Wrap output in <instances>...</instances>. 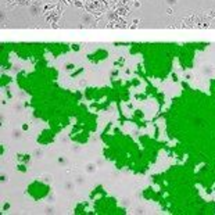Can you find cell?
Wrapping results in <instances>:
<instances>
[{
    "instance_id": "7",
    "label": "cell",
    "mask_w": 215,
    "mask_h": 215,
    "mask_svg": "<svg viewBox=\"0 0 215 215\" xmlns=\"http://www.w3.org/2000/svg\"><path fill=\"white\" fill-rule=\"evenodd\" d=\"M75 185L76 186H82V185H85V179H83L82 176L78 175V176L75 178Z\"/></svg>"
},
{
    "instance_id": "6",
    "label": "cell",
    "mask_w": 215,
    "mask_h": 215,
    "mask_svg": "<svg viewBox=\"0 0 215 215\" xmlns=\"http://www.w3.org/2000/svg\"><path fill=\"white\" fill-rule=\"evenodd\" d=\"M34 157L35 158H42V157H43V150H42V149L34 150Z\"/></svg>"
},
{
    "instance_id": "9",
    "label": "cell",
    "mask_w": 215,
    "mask_h": 215,
    "mask_svg": "<svg viewBox=\"0 0 215 215\" xmlns=\"http://www.w3.org/2000/svg\"><path fill=\"white\" fill-rule=\"evenodd\" d=\"M165 3L168 6H175V4L178 3V0H165Z\"/></svg>"
},
{
    "instance_id": "4",
    "label": "cell",
    "mask_w": 215,
    "mask_h": 215,
    "mask_svg": "<svg viewBox=\"0 0 215 215\" xmlns=\"http://www.w3.org/2000/svg\"><path fill=\"white\" fill-rule=\"evenodd\" d=\"M11 138L18 140V139L22 138V132H21L20 129H13V131H11Z\"/></svg>"
},
{
    "instance_id": "1",
    "label": "cell",
    "mask_w": 215,
    "mask_h": 215,
    "mask_svg": "<svg viewBox=\"0 0 215 215\" xmlns=\"http://www.w3.org/2000/svg\"><path fill=\"white\" fill-rule=\"evenodd\" d=\"M94 171H96V164H93V162H88L86 166H85V172L89 173V175H92Z\"/></svg>"
},
{
    "instance_id": "11",
    "label": "cell",
    "mask_w": 215,
    "mask_h": 215,
    "mask_svg": "<svg viewBox=\"0 0 215 215\" xmlns=\"http://www.w3.org/2000/svg\"><path fill=\"white\" fill-rule=\"evenodd\" d=\"M31 13L34 14V15H36V14L39 13V10H38V8H36V7H32V8H31Z\"/></svg>"
},
{
    "instance_id": "2",
    "label": "cell",
    "mask_w": 215,
    "mask_h": 215,
    "mask_svg": "<svg viewBox=\"0 0 215 215\" xmlns=\"http://www.w3.org/2000/svg\"><path fill=\"white\" fill-rule=\"evenodd\" d=\"M82 22L85 25H92V22H93V17L90 15V14H83L82 15Z\"/></svg>"
},
{
    "instance_id": "10",
    "label": "cell",
    "mask_w": 215,
    "mask_h": 215,
    "mask_svg": "<svg viewBox=\"0 0 215 215\" xmlns=\"http://www.w3.org/2000/svg\"><path fill=\"white\" fill-rule=\"evenodd\" d=\"M14 110L17 111V112H21V111H22V105H21V104H15V105H14Z\"/></svg>"
},
{
    "instance_id": "13",
    "label": "cell",
    "mask_w": 215,
    "mask_h": 215,
    "mask_svg": "<svg viewBox=\"0 0 215 215\" xmlns=\"http://www.w3.org/2000/svg\"><path fill=\"white\" fill-rule=\"evenodd\" d=\"M71 150H72L74 153H79V151H81V147H78V146H75V147H72Z\"/></svg>"
},
{
    "instance_id": "14",
    "label": "cell",
    "mask_w": 215,
    "mask_h": 215,
    "mask_svg": "<svg viewBox=\"0 0 215 215\" xmlns=\"http://www.w3.org/2000/svg\"><path fill=\"white\" fill-rule=\"evenodd\" d=\"M61 143H64V144H65V143H68V138H65V136L61 138Z\"/></svg>"
},
{
    "instance_id": "5",
    "label": "cell",
    "mask_w": 215,
    "mask_h": 215,
    "mask_svg": "<svg viewBox=\"0 0 215 215\" xmlns=\"http://www.w3.org/2000/svg\"><path fill=\"white\" fill-rule=\"evenodd\" d=\"M40 180L43 183H50V182H51V175H50V173H43Z\"/></svg>"
},
{
    "instance_id": "12",
    "label": "cell",
    "mask_w": 215,
    "mask_h": 215,
    "mask_svg": "<svg viewBox=\"0 0 215 215\" xmlns=\"http://www.w3.org/2000/svg\"><path fill=\"white\" fill-rule=\"evenodd\" d=\"M58 162H60V164H62V165H65V164H67V160L62 158V157H60V158H58Z\"/></svg>"
},
{
    "instance_id": "15",
    "label": "cell",
    "mask_w": 215,
    "mask_h": 215,
    "mask_svg": "<svg viewBox=\"0 0 215 215\" xmlns=\"http://www.w3.org/2000/svg\"><path fill=\"white\" fill-rule=\"evenodd\" d=\"M53 199H54V197H53V196H50V197H47V203H53Z\"/></svg>"
},
{
    "instance_id": "8",
    "label": "cell",
    "mask_w": 215,
    "mask_h": 215,
    "mask_svg": "<svg viewBox=\"0 0 215 215\" xmlns=\"http://www.w3.org/2000/svg\"><path fill=\"white\" fill-rule=\"evenodd\" d=\"M53 212H54L53 207H45V214H53Z\"/></svg>"
},
{
    "instance_id": "3",
    "label": "cell",
    "mask_w": 215,
    "mask_h": 215,
    "mask_svg": "<svg viewBox=\"0 0 215 215\" xmlns=\"http://www.w3.org/2000/svg\"><path fill=\"white\" fill-rule=\"evenodd\" d=\"M74 187H75V182L65 180V183H64V189H65L67 192H72V190H74Z\"/></svg>"
}]
</instances>
